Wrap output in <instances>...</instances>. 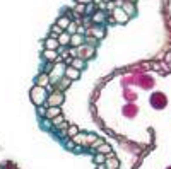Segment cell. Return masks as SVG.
<instances>
[{"label": "cell", "instance_id": "cell-1", "mask_svg": "<svg viewBox=\"0 0 171 169\" xmlns=\"http://www.w3.org/2000/svg\"><path fill=\"white\" fill-rule=\"evenodd\" d=\"M168 104V98L162 92H152L151 96V106L154 110H164Z\"/></svg>", "mask_w": 171, "mask_h": 169}, {"label": "cell", "instance_id": "cell-2", "mask_svg": "<svg viewBox=\"0 0 171 169\" xmlns=\"http://www.w3.org/2000/svg\"><path fill=\"white\" fill-rule=\"evenodd\" d=\"M31 99L34 101L36 104H41L43 101L46 99V92H45V89L40 87V86H34L33 91H31Z\"/></svg>", "mask_w": 171, "mask_h": 169}, {"label": "cell", "instance_id": "cell-3", "mask_svg": "<svg viewBox=\"0 0 171 169\" xmlns=\"http://www.w3.org/2000/svg\"><path fill=\"white\" fill-rule=\"evenodd\" d=\"M62 101H63V94H62L60 91H57V92L50 94V98H48V104H50V106H58ZM50 106H48V108H50Z\"/></svg>", "mask_w": 171, "mask_h": 169}, {"label": "cell", "instance_id": "cell-4", "mask_svg": "<svg viewBox=\"0 0 171 169\" xmlns=\"http://www.w3.org/2000/svg\"><path fill=\"white\" fill-rule=\"evenodd\" d=\"M92 53H94V50H92L91 46H81V48L77 50V57H75V58L84 60V58H87V57H92Z\"/></svg>", "mask_w": 171, "mask_h": 169}, {"label": "cell", "instance_id": "cell-5", "mask_svg": "<svg viewBox=\"0 0 171 169\" xmlns=\"http://www.w3.org/2000/svg\"><path fill=\"white\" fill-rule=\"evenodd\" d=\"M65 75H67V79H69V80H74V79H79L81 72H79V70H75L74 67H69V69L65 70Z\"/></svg>", "mask_w": 171, "mask_h": 169}, {"label": "cell", "instance_id": "cell-6", "mask_svg": "<svg viewBox=\"0 0 171 169\" xmlns=\"http://www.w3.org/2000/svg\"><path fill=\"white\" fill-rule=\"evenodd\" d=\"M84 36L82 34H74V36H70V45H74V46H82L84 45Z\"/></svg>", "mask_w": 171, "mask_h": 169}, {"label": "cell", "instance_id": "cell-7", "mask_svg": "<svg viewBox=\"0 0 171 169\" xmlns=\"http://www.w3.org/2000/svg\"><path fill=\"white\" fill-rule=\"evenodd\" d=\"M106 169H118V161L113 157V154H108V161H106Z\"/></svg>", "mask_w": 171, "mask_h": 169}, {"label": "cell", "instance_id": "cell-8", "mask_svg": "<svg viewBox=\"0 0 171 169\" xmlns=\"http://www.w3.org/2000/svg\"><path fill=\"white\" fill-rule=\"evenodd\" d=\"M113 14H115V19L118 21V22H125V21L128 19V16H127L121 9H115L113 10Z\"/></svg>", "mask_w": 171, "mask_h": 169}, {"label": "cell", "instance_id": "cell-9", "mask_svg": "<svg viewBox=\"0 0 171 169\" xmlns=\"http://www.w3.org/2000/svg\"><path fill=\"white\" fill-rule=\"evenodd\" d=\"M57 41H58V45H70V34L63 31L60 36H58V40Z\"/></svg>", "mask_w": 171, "mask_h": 169}, {"label": "cell", "instance_id": "cell-10", "mask_svg": "<svg viewBox=\"0 0 171 169\" xmlns=\"http://www.w3.org/2000/svg\"><path fill=\"white\" fill-rule=\"evenodd\" d=\"M69 24H70V19H69V17H60V19L57 21V26H58L62 31L67 29V28H69Z\"/></svg>", "mask_w": 171, "mask_h": 169}, {"label": "cell", "instance_id": "cell-11", "mask_svg": "<svg viewBox=\"0 0 171 169\" xmlns=\"http://www.w3.org/2000/svg\"><path fill=\"white\" fill-rule=\"evenodd\" d=\"M55 38H57V36H51V38H48V40H46V43H45V45H46V48H48V50H53V51H55V48L58 46V41L55 40Z\"/></svg>", "mask_w": 171, "mask_h": 169}, {"label": "cell", "instance_id": "cell-12", "mask_svg": "<svg viewBox=\"0 0 171 169\" xmlns=\"http://www.w3.org/2000/svg\"><path fill=\"white\" fill-rule=\"evenodd\" d=\"M48 82H50L48 75H46V74H41L40 77H38V80H36V86H40V87H45Z\"/></svg>", "mask_w": 171, "mask_h": 169}, {"label": "cell", "instance_id": "cell-13", "mask_svg": "<svg viewBox=\"0 0 171 169\" xmlns=\"http://www.w3.org/2000/svg\"><path fill=\"white\" fill-rule=\"evenodd\" d=\"M58 113H60V108H58V106H51V108L46 110V116H48V118H55Z\"/></svg>", "mask_w": 171, "mask_h": 169}, {"label": "cell", "instance_id": "cell-14", "mask_svg": "<svg viewBox=\"0 0 171 169\" xmlns=\"http://www.w3.org/2000/svg\"><path fill=\"white\" fill-rule=\"evenodd\" d=\"M72 67H74L75 70H82V69H84V60L74 58V60H72Z\"/></svg>", "mask_w": 171, "mask_h": 169}, {"label": "cell", "instance_id": "cell-15", "mask_svg": "<svg viewBox=\"0 0 171 169\" xmlns=\"http://www.w3.org/2000/svg\"><path fill=\"white\" fill-rule=\"evenodd\" d=\"M43 55H45V58H48V60H55L57 58V51H53V50L43 51Z\"/></svg>", "mask_w": 171, "mask_h": 169}, {"label": "cell", "instance_id": "cell-16", "mask_svg": "<svg viewBox=\"0 0 171 169\" xmlns=\"http://www.w3.org/2000/svg\"><path fill=\"white\" fill-rule=\"evenodd\" d=\"M99 154H103V156H104V154H106V156H108V154H111V149H110V145H106V144H101Z\"/></svg>", "mask_w": 171, "mask_h": 169}, {"label": "cell", "instance_id": "cell-17", "mask_svg": "<svg viewBox=\"0 0 171 169\" xmlns=\"http://www.w3.org/2000/svg\"><path fill=\"white\" fill-rule=\"evenodd\" d=\"M94 162L96 164H104V156L103 154H96L94 156Z\"/></svg>", "mask_w": 171, "mask_h": 169}, {"label": "cell", "instance_id": "cell-18", "mask_svg": "<svg viewBox=\"0 0 171 169\" xmlns=\"http://www.w3.org/2000/svg\"><path fill=\"white\" fill-rule=\"evenodd\" d=\"M67 29H69V33H77V24H75V22H70Z\"/></svg>", "mask_w": 171, "mask_h": 169}, {"label": "cell", "instance_id": "cell-19", "mask_svg": "<svg viewBox=\"0 0 171 169\" xmlns=\"http://www.w3.org/2000/svg\"><path fill=\"white\" fill-rule=\"evenodd\" d=\"M69 135H70V137H75V135H77V127H70V128H69Z\"/></svg>", "mask_w": 171, "mask_h": 169}, {"label": "cell", "instance_id": "cell-20", "mask_svg": "<svg viewBox=\"0 0 171 169\" xmlns=\"http://www.w3.org/2000/svg\"><path fill=\"white\" fill-rule=\"evenodd\" d=\"M69 86H70V80L65 77V79H63V80L60 82V87H69Z\"/></svg>", "mask_w": 171, "mask_h": 169}, {"label": "cell", "instance_id": "cell-21", "mask_svg": "<svg viewBox=\"0 0 171 169\" xmlns=\"http://www.w3.org/2000/svg\"><path fill=\"white\" fill-rule=\"evenodd\" d=\"M53 123H55V125H60V123H63V118H62V116H55Z\"/></svg>", "mask_w": 171, "mask_h": 169}, {"label": "cell", "instance_id": "cell-22", "mask_svg": "<svg viewBox=\"0 0 171 169\" xmlns=\"http://www.w3.org/2000/svg\"><path fill=\"white\" fill-rule=\"evenodd\" d=\"M77 12H79V14H82V12H84V5H82V4H79V5L75 7V14H77Z\"/></svg>", "mask_w": 171, "mask_h": 169}, {"label": "cell", "instance_id": "cell-23", "mask_svg": "<svg viewBox=\"0 0 171 169\" xmlns=\"http://www.w3.org/2000/svg\"><path fill=\"white\" fill-rule=\"evenodd\" d=\"M53 33H55V34H62V29L58 28V26H57V24L53 26Z\"/></svg>", "mask_w": 171, "mask_h": 169}, {"label": "cell", "instance_id": "cell-24", "mask_svg": "<svg viewBox=\"0 0 171 169\" xmlns=\"http://www.w3.org/2000/svg\"><path fill=\"white\" fill-rule=\"evenodd\" d=\"M38 113H40L41 116H43V115H46V110H45L43 106H40V108H38Z\"/></svg>", "mask_w": 171, "mask_h": 169}, {"label": "cell", "instance_id": "cell-25", "mask_svg": "<svg viewBox=\"0 0 171 169\" xmlns=\"http://www.w3.org/2000/svg\"><path fill=\"white\" fill-rule=\"evenodd\" d=\"M79 4H82V5H86V4H89V2H92V0H77Z\"/></svg>", "mask_w": 171, "mask_h": 169}, {"label": "cell", "instance_id": "cell-26", "mask_svg": "<svg viewBox=\"0 0 171 169\" xmlns=\"http://www.w3.org/2000/svg\"><path fill=\"white\" fill-rule=\"evenodd\" d=\"M98 169H106V166L104 164H98Z\"/></svg>", "mask_w": 171, "mask_h": 169}, {"label": "cell", "instance_id": "cell-27", "mask_svg": "<svg viewBox=\"0 0 171 169\" xmlns=\"http://www.w3.org/2000/svg\"><path fill=\"white\" fill-rule=\"evenodd\" d=\"M168 169H171V166H170V168H168Z\"/></svg>", "mask_w": 171, "mask_h": 169}]
</instances>
